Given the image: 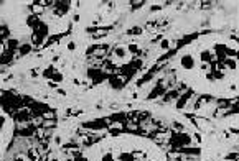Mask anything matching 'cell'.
<instances>
[{"label":"cell","instance_id":"cell-4","mask_svg":"<svg viewBox=\"0 0 239 161\" xmlns=\"http://www.w3.org/2000/svg\"><path fill=\"white\" fill-rule=\"evenodd\" d=\"M74 48H76V43H68V50H74Z\"/></svg>","mask_w":239,"mask_h":161},{"label":"cell","instance_id":"cell-3","mask_svg":"<svg viewBox=\"0 0 239 161\" xmlns=\"http://www.w3.org/2000/svg\"><path fill=\"white\" fill-rule=\"evenodd\" d=\"M226 66H229L231 71H236V61H234V58H233V59H226Z\"/></svg>","mask_w":239,"mask_h":161},{"label":"cell","instance_id":"cell-1","mask_svg":"<svg viewBox=\"0 0 239 161\" xmlns=\"http://www.w3.org/2000/svg\"><path fill=\"white\" fill-rule=\"evenodd\" d=\"M181 66H183L185 69H191V67L195 66L193 58H191V56H183V58H181Z\"/></svg>","mask_w":239,"mask_h":161},{"label":"cell","instance_id":"cell-2","mask_svg":"<svg viewBox=\"0 0 239 161\" xmlns=\"http://www.w3.org/2000/svg\"><path fill=\"white\" fill-rule=\"evenodd\" d=\"M116 56H117V58H126V56H127V50H126V48H121V46L116 48Z\"/></svg>","mask_w":239,"mask_h":161}]
</instances>
